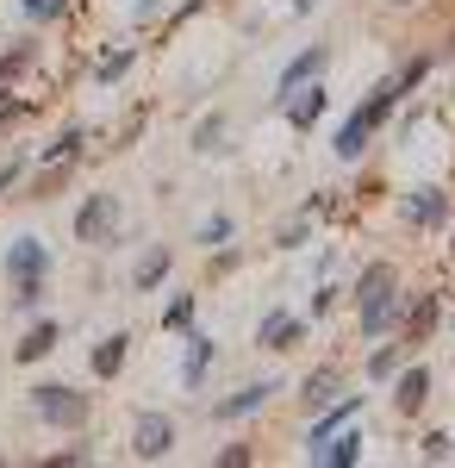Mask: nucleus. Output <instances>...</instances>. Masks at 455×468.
Instances as JSON below:
<instances>
[{
	"mask_svg": "<svg viewBox=\"0 0 455 468\" xmlns=\"http://www.w3.org/2000/svg\"><path fill=\"white\" fill-rule=\"evenodd\" d=\"M350 306H355V337H362V344L386 337V331L399 324V306H406L399 262H386V256L362 262V275H355V288H350Z\"/></svg>",
	"mask_w": 455,
	"mask_h": 468,
	"instance_id": "nucleus-1",
	"label": "nucleus"
},
{
	"mask_svg": "<svg viewBox=\"0 0 455 468\" xmlns=\"http://www.w3.org/2000/svg\"><path fill=\"white\" fill-rule=\"evenodd\" d=\"M6 275H13V306H19V313H37L44 282H50V250H44V238H13Z\"/></svg>",
	"mask_w": 455,
	"mask_h": 468,
	"instance_id": "nucleus-2",
	"label": "nucleus"
},
{
	"mask_svg": "<svg viewBox=\"0 0 455 468\" xmlns=\"http://www.w3.org/2000/svg\"><path fill=\"white\" fill-rule=\"evenodd\" d=\"M32 412L50 425V431H81L88 412H94V399L75 394L69 381H44V388H32Z\"/></svg>",
	"mask_w": 455,
	"mask_h": 468,
	"instance_id": "nucleus-3",
	"label": "nucleus"
},
{
	"mask_svg": "<svg viewBox=\"0 0 455 468\" xmlns=\"http://www.w3.org/2000/svg\"><path fill=\"white\" fill-rule=\"evenodd\" d=\"M393 331H399V344H406V350L418 356L424 344H430V337L443 331V293H437V288L406 293V306H399V324H393Z\"/></svg>",
	"mask_w": 455,
	"mask_h": 468,
	"instance_id": "nucleus-4",
	"label": "nucleus"
},
{
	"mask_svg": "<svg viewBox=\"0 0 455 468\" xmlns=\"http://www.w3.org/2000/svg\"><path fill=\"white\" fill-rule=\"evenodd\" d=\"M306 331H312L306 313H293V306H269V313L256 319V350L287 356V350H300V344H306Z\"/></svg>",
	"mask_w": 455,
	"mask_h": 468,
	"instance_id": "nucleus-5",
	"label": "nucleus"
},
{
	"mask_svg": "<svg viewBox=\"0 0 455 468\" xmlns=\"http://www.w3.org/2000/svg\"><path fill=\"white\" fill-rule=\"evenodd\" d=\"M430 381H437V375H430V362H424V356H406V362H399V375L386 381L393 412H399V419H418L424 406H430Z\"/></svg>",
	"mask_w": 455,
	"mask_h": 468,
	"instance_id": "nucleus-6",
	"label": "nucleus"
},
{
	"mask_svg": "<svg viewBox=\"0 0 455 468\" xmlns=\"http://www.w3.org/2000/svg\"><path fill=\"white\" fill-rule=\"evenodd\" d=\"M399 218L412 231H443L455 218V194H443V187H406L399 194Z\"/></svg>",
	"mask_w": 455,
	"mask_h": 468,
	"instance_id": "nucleus-7",
	"label": "nucleus"
},
{
	"mask_svg": "<svg viewBox=\"0 0 455 468\" xmlns=\"http://www.w3.org/2000/svg\"><path fill=\"white\" fill-rule=\"evenodd\" d=\"M132 456L138 463H163V456H175V419L169 412H138L132 419Z\"/></svg>",
	"mask_w": 455,
	"mask_h": 468,
	"instance_id": "nucleus-8",
	"label": "nucleus"
},
{
	"mask_svg": "<svg viewBox=\"0 0 455 468\" xmlns=\"http://www.w3.org/2000/svg\"><path fill=\"white\" fill-rule=\"evenodd\" d=\"M280 394V375H262V381H244L238 394H225V399H212V425H238V419H256L269 399Z\"/></svg>",
	"mask_w": 455,
	"mask_h": 468,
	"instance_id": "nucleus-9",
	"label": "nucleus"
},
{
	"mask_svg": "<svg viewBox=\"0 0 455 468\" xmlns=\"http://www.w3.org/2000/svg\"><path fill=\"white\" fill-rule=\"evenodd\" d=\"M119 213H125L119 194H88L81 213H75V238H81V244H112V238H119Z\"/></svg>",
	"mask_w": 455,
	"mask_h": 468,
	"instance_id": "nucleus-10",
	"label": "nucleus"
},
{
	"mask_svg": "<svg viewBox=\"0 0 455 468\" xmlns=\"http://www.w3.org/2000/svg\"><path fill=\"white\" fill-rule=\"evenodd\" d=\"M275 112L287 119V125H293V132H312L318 119L331 112V88H324V75H312V81H300V88H293V94H287V101H280Z\"/></svg>",
	"mask_w": 455,
	"mask_h": 468,
	"instance_id": "nucleus-11",
	"label": "nucleus"
},
{
	"mask_svg": "<svg viewBox=\"0 0 455 468\" xmlns=\"http://www.w3.org/2000/svg\"><path fill=\"white\" fill-rule=\"evenodd\" d=\"M331 69V44H306V50H293L287 63H280V75H275V94H269V107H280L300 81H312V75H324Z\"/></svg>",
	"mask_w": 455,
	"mask_h": 468,
	"instance_id": "nucleus-12",
	"label": "nucleus"
},
{
	"mask_svg": "<svg viewBox=\"0 0 455 468\" xmlns=\"http://www.w3.org/2000/svg\"><path fill=\"white\" fill-rule=\"evenodd\" d=\"M181 337H187V356H181V388H187V394H200V388H206V375H212V362H218V344H212L206 331H194V324H187Z\"/></svg>",
	"mask_w": 455,
	"mask_h": 468,
	"instance_id": "nucleus-13",
	"label": "nucleus"
},
{
	"mask_svg": "<svg viewBox=\"0 0 455 468\" xmlns=\"http://www.w3.org/2000/svg\"><path fill=\"white\" fill-rule=\"evenodd\" d=\"M362 399H368V394H344V399H331V406H318L312 425H306V456H312V450H318L331 431H344V425H350L355 412H362Z\"/></svg>",
	"mask_w": 455,
	"mask_h": 468,
	"instance_id": "nucleus-14",
	"label": "nucleus"
},
{
	"mask_svg": "<svg viewBox=\"0 0 455 468\" xmlns=\"http://www.w3.org/2000/svg\"><path fill=\"white\" fill-rule=\"evenodd\" d=\"M306 463H318V468H355V463H362V425L350 419L344 431H331L312 456H306Z\"/></svg>",
	"mask_w": 455,
	"mask_h": 468,
	"instance_id": "nucleus-15",
	"label": "nucleus"
},
{
	"mask_svg": "<svg viewBox=\"0 0 455 468\" xmlns=\"http://www.w3.org/2000/svg\"><path fill=\"white\" fill-rule=\"evenodd\" d=\"M399 107H406V88H399V75H381V81H375V88L355 101V112H362L375 132H381V125H386V119H393Z\"/></svg>",
	"mask_w": 455,
	"mask_h": 468,
	"instance_id": "nucleus-16",
	"label": "nucleus"
},
{
	"mask_svg": "<svg viewBox=\"0 0 455 468\" xmlns=\"http://www.w3.org/2000/svg\"><path fill=\"white\" fill-rule=\"evenodd\" d=\"M375 138H381V132H375L362 112H350V119L331 132V156H337V163H362V156L375 150Z\"/></svg>",
	"mask_w": 455,
	"mask_h": 468,
	"instance_id": "nucleus-17",
	"label": "nucleus"
},
{
	"mask_svg": "<svg viewBox=\"0 0 455 468\" xmlns=\"http://www.w3.org/2000/svg\"><path fill=\"white\" fill-rule=\"evenodd\" d=\"M169 269H175V250H169V244H150V250L138 256V269H132V288H138V293L163 288V282H169Z\"/></svg>",
	"mask_w": 455,
	"mask_h": 468,
	"instance_id": "nucleus-18",
	"label": "nucleus"
},
{
	"mask_svg": "<svg viewBox=\"0 0 455 468\" xmlns=\"http://www.w3.org/2000/svg\"><path fill=\"white\" fill-rule=\"evenodd\" d=\"M406 356H412L406 344H381V337H375V350H368V362H362V381H368V388H386Z\"/></svg>",
	"mask_w": 455,
	"mask_h": 468,
	"instance_id": "nucleus-19",
	"label": "nucleus"
},
{
	"mask_svg": "<svg viewBox=\"0 0 455 468\" xmlns=\"http://www.w3.org/2000/svg\"><path fill=\"white\" fill-rule=\"evenodd\" d=\"M337 388H344V368H337V362H324V368H312V375L300 381V406L318 412V406H331V399H337Z\"/></svg>",
	"mask_w": 455,
	"mask_h": 468,
	"instance_id": "nucleus-20",
	"label": "nucleus"
},
{
	"mask_svg": "<svg viewBox=\"0 0 455 468\" xmlns=\"http://www.w3.org/2000/svg\"><path fill=\"white\" fill-rule=\"evenodd\" d=\"M57 337H63V324L57 319H32V331L13 344V362H37V356H50L57 350Z\"/></svg>",
	"mask_w": 455,
	"mask_h": 468,
	"instance_id": "nucleus-21",
	"label": "nucleus"
},
{
	"mask_svg": "<svg viewBox=\"0 0 455 468\" xmlns=\"http://www.w3.org/2000/svg\"><path fill=\"white\" fill-rule=\"evenodd\" d=\"M125 356H132V331H112V337H101V344H94V375H101V381H112V375H119V368H125Z\"/></svg>",
	"mask_w": 455,
	"mask_h": 468,
	"instance_id": "nucleus-22",
	"label": "nucleus"
},
{
	"mask_svg": "<svg viewBox=\"0 0 455 468\" xmlns=\"http://www.w3.org/2000/svg\"><path fill=\"white\" fill-rule=\"evenodd\" d=\"M225 132H231V119H225V112H206V119H200V125H194V138H187V150H194V156H225Z\"/></svg>",
	"mask_w": 455,
	"mask_h": 468,
	"instance_id": "nucleus-23",
	"label": "nucleus"
},
{
	"mask_svg": "<svg viewBox=\"0 0 455 468\" xmlns=\"http://www.w3.org/2000/svg\"><path fill=\"white\" fill-rule=\"evenodd\" d=\"M231 238H238V218L231 213H206L194 225V244H200V250H218V244H231Z\"/></svg>",
	"mask_w": 455,
	"mask_h": 468,
	"instance_id": "nucleus-24",
	"label": "nucleus"
},
{
	"mask_svg": "<svg viewBox=\"0 0 455 468\" xmlns=\"http://www.w3.org/2000/svg\"><path fill=\"white\" fill-rule=\"evenodd\" d=\"M194 313H200V293H175V300L163 306V331H187Z\"/></svg>",
	"mask_w": 455,
	"mask_h": 468,
	"instance_id": "nucleus-25",
	"label": "nucleus"
},
{
	"mask_svg": "<svg viewBox=\"0 0 455 468\" xmlns=\"http://www.w3.org/2000/svg\"><path fill=\"white\" fill-rule=\"evenodd\" d=\"M81 138H88L81 125H63V132H57V138L44 144V163H75V150H81Z\"/></svg>",
	"mask_w": 455,
	"mask_h": 468,
	"instance_id": "nucleus-26",
	"label": "nucleus"
},
{
	"mask_svg": "<svg viewBox=\"0 0 455 468\" xmlns=\"http://www.w3.org/2000/svg\"><path fill=\"white\" fill-rule=\"evenodd\" d=\"M306 238H312V213L300 207V213H293V218H287V225H280V231H275V250H300Z\"/></svg>",
	"mask_w": 455,
	"mask_h": 468,
	"instance_id": "nucleus-27",
	"label": "nucleus"
},
{
	"mask_svg": "<svg viewBox=\"0 0 455 468\" xmlns=\"http://www.w3.org/2000/svg\"><path fill=\"white\" fill-rule=\"evenodd\" d=\"M132 63H138V50L125 44V50H112V57H101V69H94V81H101V88H112V81H119V75L132 69Z\"/></svg>",
	"mask_w": 455,
	"mask_h": 468,
	"instance_id": "nucleus-28",
	"label": "nucleus"
},
{
	"mask_svg": "<svg viewBox=\"0 0 455 468\" xmlns=\"http://www.w3.org/2000/svg\"><path fill=\"white\" fill-rule=\"evenodd\" d=\"M418 450H424V463H455V437L450 431H424Z\"/></svg>",
	"mask_w": 455,
	"mask_h": 468,
	"instance_id": "nucleus-29",
	"label": "nucleus"
},
{
	"mask_svg": "<svg viewBox=\"0 0 455 468\" xmlns=\"http://www.w3.org/2000/svg\"><path fill=\"white\" fill-rule=\"evenodd\" d=\"M212 463L218 468H249L256 463V443H225V450H212Z\"/></svg>",
	"mask_w": 455,
	"mask_h": 468,
	"instance_id": "nucleus-30",
	"label": "nucleus"
},
{
	"mask_svg": "<svg viewBox=\"0 0 455 468\" xmlns=\"http://www.w3.org/2000/svg\"><path fill=\"white\" fill-rule=\"evenodd\" d=\"M32 57H37L32 44H19V50H13V57H0V88H6V81H13V75L26 69V63H32Z\"/></svg>",
	"mask_w": 455,
	"mask_h": 468,
	"instance_id": "nucleus-31",
	"label": "nucleus"
},
{
	"mask_svg": "<svg viewBox=\"0 0 455 468\" xmlns=\"http://www.w3.org/2000/svg\"><path fill=\"white\" fill-rule=\"evenodd\" d=\"M19 6H26V19H63L69 0H19Z\"/></svg>",
	"mask_w": 455,
	"mask_h": 468,
	"instance_id": "nucleus-32",
	"label": "nucleus"
},
{
	"mask_svg": "<svg viewBox=\"0 0 455 468\" xmlns=\"http://www.w3.org/2000/svg\"><path fill=\"white\" fill-rule=\"evenodd\" d=\"M337 300H344V288H331V282H324V288L312 293V319H324V313H331V306H337Z\"/></svg>",
	"mask_w": 455,
	"mask_h": 468,
	"instance_id": "nucleus-33",
	"label": "nucleus"
},
{
	"mask_svg": "<svg viewBox=\"0 0 455 468\" xmlns=\"http://www.w3.org/2000/svg\"><path fill=\"white\" fill-rule=\"evenodd\" d=\"M88 456H94V450H88V443H75V450H57V456H50V468H63V463H88Z\"/></svg>",
	"mask_w": 455,
	"mask_h": 468,
	"instance_id": "nucleus-34",
	"label": "nucleus"
},
{
	"mask_svg": "<svg viewBox=\"0 0 455 468\" xmlns=\"http://www.w3.org/2000/svg\"><path fill=\"white\" fill-rule=\"evenodd\" d=\"M19 169H26V163H19V156H13V163H0V194H6V187H13V181H19Z\"/></svg>",
	"mask_w": 455,
	"mask_h": 468,
	"instance_id": "nucleus-35",
	"label": "nucleus"
},
{
	"mask_svg": "<svg viewBox=\"0 0 455 468\" xmlns=\"http://www.w3.org/2000/svg\"><path fill=\"white\" fill-rule=\"evenodd\" d=\"M156 6H163V0H138L132 13H138V19H156Z\"/></svg>",
	"mask_w": 455,
	"mask_h": 468,
	"instance_id": "nucleus-36",
	"label": "nucleus"
},
{
	"mask_svg": "<svg viewBox=\"0 0 455 468\" xmlns=\"http://www.w3.org/2000/svg\"><path fill=\"white\" fill-rule=\"evenodd\" d=\"M287 6H293L300 19H306V13H318V0H287Z\"/></svg>",
	"mask_w": 455,
	"mask_h": 468,
	"instance_id": "nucleus-37",
	"label": "nucleus"
},
{
	"mask_svg": "<svg viewBox=\"0 0 455 468\" xmlns=\"http://www.w3.org/2000/svg\"><path fill=\"white\" fill-rule=\"evenodd\" d=\"M386 6H393V13H406V6H424V0H386Z\"/></svg>",
	"mask_w": 455,
	"mask_h": 468,
	"instance_id": "nucleus-38",
	"label": "nucleus"
},
{
	"mask_svg": "<svg viewBox=\"0 0 455 468\" xmlns=\"http://www.w3.org/2000/svg\"><path fill=\"white\" fill-rule=\"evenodd\" d=\"M443 319H450V331H455V313H443Z\"/></svg>",
	"mask_w": 455,
	"mask_h": 468,
	"instance_id": "nucleus-39",
	"label": "nucleus"
}]
</instances>
